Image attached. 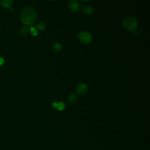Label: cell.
Here are the masks:
<instances>
[{"label": "cell", "mask_w": 150, "mask_h": 150, "mask_svg": "<svg viewBox=\"0 0 150 150\" xmlns=\"http://www.w3.org/2000/svg\"><path fill=\"white\" fill-rule=\"evenodd\" d=\"M20 18L23 23L27 25H31L35 22L37 18V14L34 8L27 7L22 10Z\"/></svg>", "instance_id": "obj_1"}, {"label": "cell", "mask_w": 150, "mask_h": 150, "mask_svg": "<svg viewBox=\"0 0 150 150\" xmlns=\"http://www.w3.org/2000/svg\"><path fill=\"white\" fill-rule=\"evenodd\" d=\"M68 100L71 102V103H74L75 102L77 101V100L78 98V95L76 94H75L74 93H70L69 96H68Z\"/></svg>", "instance_id": "obj_9"}, {"label": "cell", "mask_w": 150, "mask_h": 150, "mask_svg": "<svg viewBox=\"0 0 150 150\" xmlns=\"http://www.w3.org/2000/svg\"><path fill=\"white\" fill-rule=\"evenodd\" d=\"M79 39L81 42L85 44H88L91 43L92 41V35L86 31H82L79 34Z\"/></svg>", "instance_id": "obj_3"}, {"label": "cell", "mask_w": 150, "mask_h": 150, "mask_svg": "<svg viewBox=\"0 0 150 150\" xmlns=\"http://www.w3.org/2000/svg\"><path fill=\"white\" fill-rule=\"evenodd\" d=\"M52 106L54 107L56 110H58L59 111H62L65 109V105L63 102H61L59 103L54 102L52 103Z\"/></svg>", "instance_id": "obj_6"}, {"label": "cell", "mask_w": 150, "mask_h": 150, "mask_svg": "<svg viewBox=\"0 0 150 150\" xmlns=\"http://www.w3.org/2000/svg\"><path fill=\"white\" fill-rule=\"evenodd\" d=\"M124 27L129 31H133L136 30L138 27V22L133 17H127L123 21Z\"/></svg>", "instance_id": "obj_2"}, {"label": "cell", "mask_w": 150, "mask_h": 150, "mask_svg": "<svg viewBox=\"0 0 150 150\" xmlns=\"http://www.w3.org/2000/svg\"><path fill=\"white\" fill-rule=\"evenodd\" d=\"M83 11L85 14H86L87 15H91L94 12V9L90 6H86L83 8Z\"/></svg>", "instance_id": "obj_8"}, {"label": "cell", "mask_w": 150, "mask_h": 150, "mask_svg": "<svg viewBox=\"0 0 150 150\" xmlns=\"http://www.w3.org/2000/svg\"><path fill=\"white\" fill-rule=\"evenodd\" d=\"M68 7L69 10L74 12H77L81 10V6L78 1H71L69 3Z\"/></svg>", "instance_id": "obj_4"}, {"label": "cell", "mask_w": 150, "mask_h": 150, "mask_svg": "<svg viewBox=\"0 0 150 150\" xmlns=\"http://www.w3.org/2000/svg\"><path fill=\"white\" fill-rule=\"evenodd\" d=\"M30 31V29L27 26H23L20 30V33L22 36L27 35Z\"/></svg>", "instance_id": "obj_10"}, {"label": "cell", "mask_w": 150, "mask_h": 150, "mask_svg": "<svg viewBox=\"0 0 150 150\" xmlns=\"http://www.w3.org/2000/svg\"><path fill=\"white\" fill-rule=\"evenodd\" d=\"M53 49L56 52H59L62 50V45L59 43H55L53 45Z\"/></svg>", "instance_id": "obj_11"}, {"label": "cell", "mask_w": 150, "mask_h": 150, "mask_svg": "<svg viewBox=\"0 0 150 150\" xmlns=\"http://www.w3.org/2000/svg\"><path fill=\"white\" fill-rule=\"evenodd\" d=\"M76 92L80 95L85 94L87 92V86L84 83H80L76 87Z\"/></svg>", "instance_id": "obj_5"}, {"label": "cell", "mask_w": 150, "mask_h": 150, "mask_svg": "<svg viewBox=\"0 0 150 150\" xmlns=\"http://www.w3.org/2000/svg\"><path fill=\"white\" fill-rule=\"evenodd\" d=\"M0 3L1 6L6 8H10L13 4V1L11 0H2Z\"/></svg>", "instance_id": "obj_7"}, {"label": "cell", "mask_w": 150, "mask_h": 150, "mask_svg": "<svg viewBox=\"0 0 150 150\" xmlns=\"http://www.w3.org/2000/svg\"><path fill=\"white\" fill-rule=\"evenodd\" d=\"M37 28L39 31H43L46 28V25L44 22H41L38 23L37 25Z\"/></svg>", "instance_id": "obj_12"}, {"label": "cell", "mask_w": 150, "mask_h": 150, "mask_svg": "<svg viewBox=\"0 0 150 150\" xmlns=\"http://www.w3.org/2000/svg\"><path fill=\"white\" fill-rule=\"evenodd\" d=\"M30 32L31 34L34 36H36L38 35V31L35 27H31L30 29Z\"/></svg>", "instance_id": "obj_13"}, {"label": "cell", "mask_w": 150, "mask_h": 150, "mask_svg": "<svg viewBox=\"0 0 150 150\" xmlns=\"http://www.w3.org/2000/svg\"><path fill=\"white\" fill-rule=\"evenodd\" d=\"M4 63V59L3 58H0V65H2Z\"/></svg>", "instance_id": "obj_14"}]
</instances>
